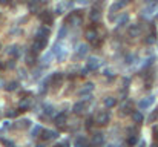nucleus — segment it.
Segmentation results:
<instances>
[{"instance_id":"6ab92c4d","label":"nucleus","mask_w":158,"mask_h":147,"mask_svg":"<svg viewBox=\"0 0 158 147\" xmlns=\"http://www.w3.org/2000/svg\"><path fill=\"white\" fill-rule=\"evenodd\" d=\"M130 118H132V123H135L137 126H140V124L144 123V117H143V113L140 110L132 112V113H130Z\"/></svg>"},{"instance_id":"c756f323","label":"nucleus","mask_w":158,"mask_h":147,"mask_svg":"<svg viewBox=\"0 0 158 147\" xmlns=\"http://www.w3.org/2000/svg\"><path fill=\"white\" fill-rule=\"evenodd\" d=\"M40 6H42L40 2H29L28 3V9H29V12H37L40 9Z\"/></svg>"},{"instance_id":"f03ea898","label":"nucleus","mask_w":158,"mask_h":147,"mask_svg":"<svg viewBox=\"0 0 158 147\" xmlns=\"http://www.w3.org/2000/svg\"><path fill=\"white\" fill-rule=\"evenodd\" d=\"M83 20H85L83 11H72L66 17V23H71V26H80V25H83Z\"/></svg>"},{"instance_id":"39448f33","label":"nucleus","mask_w":158,"mask_h":147,"mask_svg":"<svg viewBox=\"0 0 158 147\" xmlns=\"http://www.w3.org/2000/svg\"><path fill=\"white\" fill-rule=\"evenodd\" d=\"M101 17H103V12H101L100 5H94L91 8V12H89V18H91V22L92 23H100Z\"/></svg>"},{"instance_id":"7c9ffc66","label":"nucleus","mask_w":158,"mask_h":147,"mask_svg":"<svg viewBox=\"0 0 158 147\" xmlns=\"http://www.w3.org/2000/svg\"><path fill=\"white\" fill-rule=\"evenodd\" d=\"M16 89H19V83L17 81H9L8 84L5 86V90H8V92H12Z\"/></svg>"},{"instance_id":"58836bf2","label":"nucleus","mask_w":158,"mask_h":147,"mask_svg":"<svg viewBox=\"0 0 158 147\" xmlns=\"http://www.w3.org/2000/svg\"><path fill=\"white\" fill-rule=\"evenodd\" d=\"M54 147H68V143H61V144H56Z\"/></svg>"},{"instance_id":"2f4dec72","label":"nucleus","mask_w":158,"mask_h":147,"mask_svg":"<svg viewBox=\"0 0 158 147\" xmlns=\"http://www.w3.org/2000/svg\"><path fill=\"white\" fill-rule=\"evenodd\" d=\"M26 63H28L29 66H32L34 63H36V54H32L31 51L26 54Z\"/></svg>"},{"instance_id":"cd10ccee","label":"nucleus","mask_w":158,"mask_h":147,"mask_svg":"<svg viewBox=\"0 0 158 147\" xmlns=\"http://www.w3.org/2000/svg\"><path fill=\"white\" fill-rule=\"evenodd\" d=\"M103 104H105V107L112 109V107H115V106H117V100L114 97H106L105 100H103Z\"/></svg>"},{"instance_id":"37998d69","label":"nucleus","mask_w":158,"mask_h":147,"mask_svg":"<svg viewBox=\"0 0 158 147\" xmlns=\"http://www.w3.org/2000/svg\"><path fill=\"white\" fill-rule=\"evenodd\" d=\"M37 147H45V146H43V144H38V146H37Z\"/></svg>"},{"instance_id":"e433bc0d","label":"nucleus","mask_w":158,"mask_h":147,"mask_svg":"<svg viewBox=\"0 0 158 147\" xmlns=\"http://www.w3.org/2000/svg\"><path fill=\"white\" fill-rule=\"evenodd\" d=\"M45 113H46V115H52V113H54V107H52V106L51 104H45Z\"/></svg>"},{"instance_id":"412c9836","label":"nucleus","mask_w":158,"mask_h":147,"mask_svg":"<svg viewBox=\"0 0 158 147\" xmlns=\"http://www.w3.org/2000/svg\"><path fill=\"white\" fill-rule=\"evenodd\" d=\"M72 6V3L71 2H60L58 5H57V8H56V14H63V12H66V9L68 8H71Z\"/></svg>"},{"instance_id":"b1692460","label":"nucleus","mask_w":158,"mask_h":147,"mask_svg":"<svg viewBox=\"0 0 158 147\" xmlns=\"http://www.w3.org/2000/svg\"><path fill=\"white\" fill-rule=\"evenodd\" d=\"M127 5V2H115L114 5H111V8H109V14L111 16H114L118 9H121V8H125V6Z\"/></svg>"},{"instance_id":"1a4fd4ad","label":"nucleus","mask_w":158,"mask_h":147,"mask_svg":"<svg viewBox=\"0 0 158 147\" xmlns=\"http://www.w3.org/2000/svg\"><path fill=\"white\" fill-rule=\"evenodd\" d=\"M52 54L57 57L58 61H63V60L66 58V55H68V49H66V46H63V45H58V43H57L56 46H54Z\"/></svg>"},{"instance_id":"c85d7f7f","label":"nucleus","mask_w":158,"mask_h":147,"mask_svg":"<svg viewBox=\"0 0 158 147\" xmlns=\"http://www.w3.org/2000/svg\"><path fill=\"white\" fill-rule=\"evenodd\" d=\"M127 22H129V16H127L126 12H125V14H121V16L118 17V20H117V25H118L120 28H121V26L127 25Z\"/></svg>"},{"instance_id":"f257e3e1","label":"nucleus","mask_w":158,"mask_h":147,"mask_svg":"<svg viewBox=\"0 0 158 147\" xmlns=\"http://www.w3.org/2000/svg\"><path fill=\"white\" fill-rule=\"evenodd\" d=\"M85 37H86L88 42H91L94 45H97V46L101 45V37H100V32H98L95 25H91V26H88V28L85 29Z\"/></svg>"},{"instance_id":"4be33fe9","label":"nucleus","mask_w":158,"mask_h":147,"mask_svg":"<svg viewBox=\"0 0 158 147\" xmlns=\"http://www.w3.org/2000/svg\"><path fill=\"white\" fill-rule=\"evenodd\" d=\"M36 35H37V37H42V38H49L51 29L46 28V26H40V28L37 29V32H36Z\"/></svg>"},{"instance_id":"a211bd4d","label":"nucleus","mask_w":158,"mask_h":147,"mask_svg":"<svg viewBox=\"0 0 158 147\" xmlns=\"http://www.w3.org/2000/svg\"><path fill=\"white\" fill-rule=\"evenodd\" d=\"M72 112L75 113V115H83V113L86 112V103H85V101L75 103L74 107H72Z\"/></svg>"},{"instance_id":"f704fd0d","label":"nucleus","mask_w":158,"mask_h":147,"mask_svg":"<svg viewBox=\"0 0 158 147\" xmlns=\"http://www.w3.org/2000/svg\"><path fill=\"white\" fill-rule=\"evenodd\" d=\"M66 32H68V26H66V25H63V26L60 28V31H58V38H60V40H61V38H65Z\"/></svg>"},{"instance_id":"a19ab883","label":"nucleus","mask_w":158,"mask_h":147,"mask_svg":"<svg viewBox=\"0 0 158 147\" xmlns=\"http://www.w3.org/2000/svg\"><path fill=\"white\" fill-rule=\"evenodd\" d=\"M155 143L158 144V129H155Z\"/></svg>"},{"instance_id":"5701e85b","label":"nucleus","mask_w":158,"mask_h":147,"mask_svg":"<svg viewBox=\"0 0 158 147\" xmlns=\"http://www.w3.org/2000/svg\"><path fill=\"white\" fill-rule=\"evenodd\" d=\"M29 126H31V121H29L28 118H23V119H19L17 123H14V126H12V127H16V129H22V130H23V129H28Z\"/></svg>"},{"instance_id":"473e14b6","label":"nucleus","mask_w":158,"mask_h":147,"mask_svg":"<svg viewBox=\"0 0 158 147\" xmlns=\"http://www.w3.org/2000/svg\"><path fill=\"white\" fill-rule=\"evenodd\" d=\"M42 130H43V127H42V126H34V129H32V132H31V136L32 138H36V136H38L40 135V133H42Z\"/></svg>"},{"instance_id":"6e6552de","label":"nucleus","mask_w":158,"mask_h":147,"mask_svg":"<svg viewBox=\"0 0 158 147\" xmlns=\"http://www.w3.org/2000/svg\"><path fill=\"white\" fill-rule=\"evenodd\" d=\"M38 18H40V22H42L43 25H48V26H51L54 23V12L49 11V9H46V11H42L38 14Z\"/></svg>"},{"instance_id":"f8f14e48","label":"nucleus","mask_w":158,"mask_h":147,"mask_svg":"<svg viewBox=\"0 0 158 147\" xmlns=\"http://www.w3.org/2000/svg\"><path fill=\"white\" fill-rule=\"evenodd\" d=\"M31 106H32V98L25 97V98L20 100V103H19V112H26V110H29Z\"/></svg>"},{"instance_id":"4468645a","label":"nucleus","mask_w":158,"mask_h":147,"mask_svg":"<svg viewBox=\"0 0 158 147\" xmlns=\"http://www.w3.org/2000/svg\"><path fill=\"white\" fill-rule=\"evenodd\" d=\"M155 103V97H146V98H141L140 101H138V107L140 109H149L150 106H152Z\"/></svg>"},{"instance_id":"bb28decb","label":"nucleus","mask_w":158,"mask_h":147,"mask_svg":"<svg viewBox=\"0 0 158 147\" xmlns=\"http://www.w3.org/2000/svg\"><path fill=\"white\" fill-rule=\"evenodd\" d=\"M88 51H89L88 45H78L77 49H75V54H77V57H85L88 54Z\"/></svg>"},{"instance_id":"393cba45","label":"nucleus","mask_w":158,"mask_h":147,"mask_svg":"<svg viewBox=\"0 0 158 147\" xmlns=\"http://www.w3.org/2000/svg\"><path fill=\"white\" fill-rule=\"evenodd\" d=\"M157 38H158V37H157V32H155V29H152V31L147 34V37L144 38V43L149 45V46H150V45H155V43H157Z\"/></svg>"},{"instance_id":"72a5a7b5","label":"nucleus","mask_w":158,"mask_h":147,"mask_svg":"<svg viewBox=\"0 0 158 147\" xmlns=\"http://www.w3.org/2000/svg\"><path fill=\"white\" fill-rule=\"evenodd\" d=\"M0 141H2V144L6 146V147H14V143H12L11 139H6V138H3L2 135H0Z\"/></svg>"},{"instance_id":"ddd939ff","label":"nucleus","mask_w":158,"mask_h":147,"mask_svg":"<svg viewBox=\"0 0 158 147\" xmlns=\"http://www.w3.org/2000/svg\"><path fill=\"white\" fill-rule=\"evenodd\" d=\"M127 34H129V37H132V38L140 37V35H141V26H140L138 23L130 25L129 28H127Z\"/></svg>"},{"instance_id":"c03bdc74","label":"nucleus","mask_w":158,"mask_h":147,"mask_svg":"<svg viewBox=\"0 0 158 147\" xmlns=\"http://www.w3.org/2000/svg\"><path fill=\"white\" fill-rule=\"evenodd\" d=\"M0 48H2V45H0Z\"/></svg>"},{"instance_id":"aec40b11","label":"nucleus","mask_w":158,"mask_h":147,"mask_svg":"<svg viewBox=\"0 0 158 147\" xmlns=\"http://www.w3.org/2000/svg\"><path fill=\"white\" fill-rule=\"evenodd\" d=\"M6 54H8L12 60H14V58H19V57H20V48H19L17 45H12V46H9V48L6 49Z\"/></svg>"},{"instance_id":"4c0bfd02","label":"nucleus","mask_w":158,"mask_h":147,"mask_svg":"<svg viewBox=\"0 0 158 147\" xmlns=\"http://www.w3.org/2000/svg\"><path fill=\"white\" fill-rule=\"evenodd\" d=\"M155 119H158V109H157V110H155V112L152 113V115L149 117V121H150V123H154Z\"/></svg>"},{"instance_id":"20e7f679","label":"nucleus","mask_w":158,"mask_h":147,"mask_svg":"<svg viewBox=\"0 0 158 147\" xmlns=\"http://www.w3.org/2000/svg\"><path fill=\"white\" fill-rule=\"evenodd\" d=\"M94 121L98 126H106L109 121H111V113H109V110H101V112H98L97 115H95Z\"/></svg>"},{"instance_id":"7ed1b4c3","label":"nucleus","mask_w":158,"mask_h":147,"mask_svg":"<svg viewBox=\"0 0 158 147\" xmlns=\"http://www.w3.org/2000/svg\"><path fill=\"white\" fill-rule=\"evenodd\" d=\"M48 46V38H42V37H34V42H32V46H31V52L32 54H38L42 52L45 48Z\"/></svg>"},{"instance_id":"c9c22d12","label":"nucleus","mask_w":158,"mask_h":147,"mask_svg":"<svg viewBox=\"0 0 158 147\" xmlns=\"http://www.w3.org/2000/svg\"><path fill=\"white\" fill-rule=\"evenodd\" d=\"M17 115H19V110H16V109H9L8 112H6V117L8 118H14Z\"/></svg>"},{"instance_id":"0eeeda50","label":"nucleus","mask_w":158,"mask_h":147,"mask_svg":"<svg viewBox=\"0 0 158 147\" xmlns=\"http://www.w3.org/2000/svg\"><path fill=\"white\" fill-rule=\"evenodd\" d=\"M40 138H42V141L49 143V141H54V139L58 138V132L51 130V129H43L42 133H40Z\"/></svg>"},{"instance_id":"423d86ee","label":"nucleus","mask_w":158,"mask_h":147,"mask_svg":"<svg viewBox=\"0 0 158 147\" xmlns=\"http://www.w3.org/2000/svg\"><path fill=\"white\" fill-rule=\"evenodd\" d=\"M140 139V130L137 127H129L127 129V144L129 146H135Z\"/></svg>"},{"instance_id":"f3484780","label":"nucleus","mask_w":158,"mask_h":147,"mask_svg":"<svg viewBox=\"0 0 158 147\" xmlns=\"http://www.w3.org/2000/svg\"><path fill=\"white\" fill-rule=\"evenodd\" d=\"M92 144L95 147H101L103 144H105V135H103L101 132H95L94 136H92Z\"/></svg>"},{"instance_id":"2eb2a0df","label":"nucleus","mask_w":158,"mask_h":147,"mask_svg":"<svg viewBox=\"0 0 158 147\" xmlns=\"http://www.w3.org/2000/svg\"><path fill=\"white\" fill-rule=\"evenodd\" d=\"M118 113H120V117L130 115V113H132V103H130V101H125V103H123V104L120 106Z\"/></svg>"},{"instance_id":"79ce46f5","label":"nucleus","mask_w":158,"mask_h":147,"mask_svg":"<svg viewBox=\"0 0 158 147\" xmlns=\"http://www.w3.org/2000/svg\"><path fill=\"white\" fill-rule=\"evenodd\" d=\"M152 147H158V144H157V143H154V144H152Z\"/></svg>"},{"instance_id":"9d476101","label":"nucleus","mask_w":158,"mask_h":147,"mask_svg":"<svg viewBox=\"0 0 158 147\" xmlns=\"http://www.w3.org/2000/svg\"><path fill=\"white\" fill-rule=\"evenodd\" d=\"M56 124H57V127H60V129H65V126H66V123H68V112H65V110H61V112H58L57 115H56Z\"/></svg>"},{"instance_id":"9b49d317","label":"nucleus","mask_w":158,"mask_h":147,"mask_svg":"<svg viewBox=\"0 0 158 147\" xmlns=\"http://www.w3.org/2000/svg\"><path fill=\"white\" fill-rule=\"evenodd\" d=\"M101 66V61H100V58H95V57H91L86 61V66L85 68L89 71V72H92V71H97L98 68Z\"/></svg>"},{"instance_id":"ea45409f","label":"nucleus","mask_w":158,"mask_h":147,"mask_svg":"<svg viewBox=\"0 0 158 147\" xmlns=\"http://www.w3.org/2000/svg\"><path fill=\"white\" fill-rule=\"evenodd\" d=\"M138 147H147V144H146V141H140V144H138Z\"/></svg>"},{"instance_id":"dca6fc26","label":"nucleus","mask_w":158,"mask_h":147,"mask_svg":"<svg viewBox=\"0 0 158 147\" xmlns=\"http://www.w3.org/2000/svg\"><path fill=\"white\" fill-rule=\"evenodd\" d=\"M74 147H91V143H89V139L83 135H80L75 138L74 141Z\"/></svg>"},{"instance_id":"a878e982","label":"nucleus","mask_w":158,"mask_h":147,"mask_svg":"<svg viewBox=\"0 0 158 147\" xmlns=\"http://www.w3.org/2000/svg\"><path fill=\"white\" fill-rule=\"evenodd\" d=\"M92 89H94V84L92 83H86V84H83V88L78 90V93L81 97H86V95H89V93L92 92Z\"/></svg>"}]
</instances>
